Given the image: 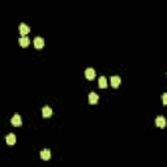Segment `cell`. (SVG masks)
<instances>
[{"label": "cell", "instance_id": "30bf717a", "mask_svg": "<svg viewBox=\"0 0 167 167\" xmlns=\"http://www.w3.org/2000/svg\"><path fill=\"white\" fill-rule=\"evenodd\" d=\"M41 158L43 159V161H48V159L51 158V151L48 149H45L41 151Z\"/></svg>", "mask_w": 167, "mask_h": 167}, {"label": "cell", "instance_id": "277c9868", "mask_svg": "<svg viewBox=\"0 0 167 167\" xmlns=\"http://www.w3.org/2000/svg\"><path fill=\"white\" fill-rule=\"evenodd\" d=\"M43 46H45V39H43L42 37H37L34 38V47L35 48H43Z\"/></svg>", "mask_w": 167, "mask_h": 167}, {"label": "cell", "instance_id": "5b68a950", "mask_svg": "<svg viewBox=\"0 0 167 167\" xmlns=\"http://www.w3.org/2000/svg\"><path fill=\"white\" fill-rule=\"evenodd\" d=\"M120 82H122V78L119 76H112L111 77V86L112 88H119Z\"/></svg>", "mask_w": 167, "mask_h": 167}, {"label": "cell", "instance_id": "3957f363", "mask_svg": "<svg viewBox=\"0 0 167 167\" xmlns=\"http://www.w3.org/2000/svg\"><path fill=\"white\" fill-rule=\"evenodd\" d=\"M99 101V97L97 93H94V91H91L90 94H89V103L90 105H97Z\"/></svg>", "mask_w": 167, "mask_h": 167}, {"label": "cell", "instance_id": "ba28073f", "mask_svg": "<svg viewBox=\"0 0 167 167\" xmlns=\"http://www.w3.org/2000/svg\"><path fill=\"white\" fill-rule=\"evenodd\" d=\"M156 125L159 128H164L166 127V119H164L163 116H158L156 119Z\"/></svg>", "mask_w": 167, "mask_h": 167}, {"label": "cell", "instance_id": "7c38bea8", "mask_svg": "<svg viewBox=\"0 0 167 167\" xmlns=\"http://www.w3.org/2000/svg\"><path fill=\"white\" fill-rule=\"evenodd\" d=\"M5 140H7V144H8L9 146H12V145L16 144V136H14L13 133H9Z\"/></svg>", "mask_w": 167, "mask_h": 167}, {"label": "cell", "instance_id": "9c48e42d", "mask_svg": "<svg viewBox=\"0 0 167 167\" xmlns=\"http://www.w3.org/2000/svg\"><path fill=\"white\" fill-rule=\"evenodd\" d=\"M18 43H20V46L21 47H28L29 46V43H30V39H29L26 35H22V37L18 39Z\"/></svg>", "mask_w": 167, "mask_h": 167}, {"label": "cell", "instance_id": "4fadbf2b", "mask_svg": "<svg viewBox=\"0 0 167 167\" xmlns=\"http://www.w3.org/2000/svg\"><path fill=\"white\" fill-rule=\"evenodd\" d=\"M162 99H163V106H167V94L163 93V95H162Z\"/></svg>", "mask_w": 167, "mask_h": 167}, {"label": "cell", "instance_id": "52a82bcc", "mask_svg": "<svg viewBox=\"0 0 167 167\" xmlns=\"http://www.w3.org/2000/svg\"><path fill=\"white\" fill-rule=\"evenodd\" d=\"M42 115H43V118H46V119H47V118H51V116H52V110L48 107V106H45V107L42 108Z\"/></svg>", "mask_w": 167, "mask_h": 167}, {"label": "cell", "instance_id": "7a4b0ae2", "mask_svg": "<svg viewBox=\"0 0 167 167\" xmlns=\"http://www.w3.org/2000/svg\"><path fill=\"white\" fill-rule=\"evenodd\" d=\"M18 30H20V34L21 35H28L29 33H30V28H29L26 24H20Z\"/></svg>", "mask_w": 167, "mask_h": 167}, {"label": "cell", "instance_id": "8fae6325", "mask_svg": "<svg viewBox=\"0 0 167 167\" xmlns=\"http://www.w3.org/2000/svg\"><path fill=\"white\" fill-rule=\"evenodd\" d=\"M98 86L101 89H106V88H107V78H106L105 76L99 77V80H98Z\"/></svg>", "mask_w": 167, "mask_h": 167}, {"label": "cell", "instance_id": "6da1fadb", "mask_svg": "<svg viewBox=\"0 0 167 167\" xmlns=\"http://www.w3.org/2000/svg\"><path fill=\"white\" fill-rule=\"evenodd\" d=\"M11 123H12V125H14V127H20V125L22 124V119H21V116L18 115V114H14L13 118L11 119Z\"/></svg>", "mask_w": 167, "mask_h": 167}, {"label": "cell", "instance_id": "8992f818", "mask_svg": "<svg viewBox=\"0 0 167 167\" xmlns=\"http://www.w3.org/2000/svg\"><path fill=\"white\" fill-rule=\"evenodd\" d=\"M95 71H94V68H88L85 71V77L88 80H94L95 78Z\"/></svg>", "mask_w": 167, "mask_h": 167}]
</instances>
